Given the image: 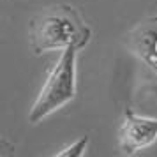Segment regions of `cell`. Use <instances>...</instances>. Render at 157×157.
<instances>
[{
	"mask_svg": "<svg viewBox=\"0 0 157 157\" xmlns=\"http://www.w3.org/2000/svg\"><path fill=\"white\" fill-rule=\"evenodd\" d=\"M92 39V29L76 9L67 4L44 7L30 21L29 41L36 55L46 51H64L69 46L83 50Z\"/></svg>",
	"mask_w": 157,
	"mask_h": 157,
	"instance_id": "obj_1",
	"label": "cell"
},
{
	"mask_svg": "<svg viewBox=\"0 0 157 157\" xmlns=\"http://www.w3.org/2000/svg\"><path fill=\"white\" fill-rule=\"evenodd\" d=\"M79 51L81 50L76 46H69L62 51L58 62L53 65L37 99L30 108V124L36 125L43 122L76 97V58Z\"/></svg>",
	"mask_w": 157,
	"mask_h": 157,
	"instance_id": "obj_2",
	"label": "cell"
},
{
	"mask_svg": "<svg viewBox=\"0 0 157 157\" xmlns=\"http://www.w3.org/2000/svg\"><path fill=\"white\" fill-rule=\"evenodd\" d=\"M157 141V118L136 115L132 109L124 111L118 127V148L124 155H134Z\"/></svg>",
	"mask_w": 157,
	"mask_h": 157,
	"instance_id": "obj_3",
	"label": "cell"
},
{
	"mask_svg": "<svg viewBox=\"0 0 157 157\" xmlns=\"http://www.w3.org/2000/svg\"><path fill=\"white\" fill-rule=\"evenodd\" d=\"M129 50L157 76V14L147 16L127 34Z\"/></svg>",
	"mask_w": 157,
	"mask_h": 157,
	"instance_id": "obj_4",
	"label": "cell"
},
{
	"mask_svg": "<svg viewBox=\"0 0 157 157\" xmlns=\"http://www.w3.org/2000/svg\"><path fill=\"white\" fill-rule=\"evenodd\" d=\"M86 147H88V136H81L79 140H76L72 145L62 148L60 152H57L55 155L57 157H81L85 154Z\"/></svg>",
	"mask_w": 157,
	"mask_h": 157,
	"instance_id": "obj_5",
	"label": "cell"
}]
</instances>
